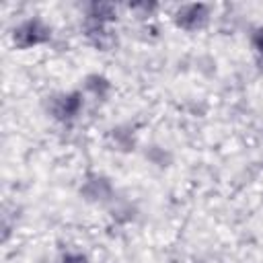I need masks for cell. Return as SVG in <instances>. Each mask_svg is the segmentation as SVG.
Masks as SVG:
<instances>
[{
  "label": "cell",
  "mask_w": 263,
  "mask_h": 263,
  "mask_svg": "<svg viewBox=\"0 0 263 263\" xmlns=\"http://www.w3.org/2000/svg\"><path fill=\"white\" fill-rule=\"evenodd\" d=\"M251 43H253V49L257 51V55L263 60V27H259V29L253 33Z\"/></svg>",
  "instance_id": "cell-11"
},
{
  "label": "cell",
  "mask_w": 263,
  "mask_h": 263,
  "mask_svg": "<svg viewBox=\"0 0 263 263\" xmlns=\"http://www.w3.org/2000/svg\"><path fill=\"white\" fill-rule=\"evenodd\" d=\"M82 86H84L82 92H84V95H90V97L97 99V101H105V99L111 95V90H113L111 80H109L105 74H101V72L86 74Z\"/></svg>",
  "instance_id": "cell-7"
},
{
  "label": "cell",
  "mask_w": 263,
  "mask_h": 263,
  "mask_svg": "<svg viewBox=\"0 0 263 263\" xmlns=\"http://www.w3.org/2000/svg\"><path fill=\"white\" fill-rule=\"evenodd\" d=\"M171 18L177 29L195 33V31H201L208 27V23L212 18V8L205 2H187V4H179L173 10Z\"/></svg>",
  "instance_id": "cell-3"
},
{
  "label": "cell",
  "mask_w": 263,
  "mask_h": 263,
  "mask_svg": "<svg viewBox=\"0 0 263 263\" xmlns=\"http://www.w3.org/2000/svg\"><path fill=\"white\" fill-rule=\"evenodd\" d=\"M127 8L132 12H136L138 16H152V12L158 10V4H154V2H136V4H127Z\"/></svg>",
  "instance_id": "cell-9"
},
{
  "label": "cell",
  "mask_w": 263,
  "mask_h": 263,
  "mask_svg": "<svg viewBox=\"0 0 263 263\" xmlns=\"http://www.w3.org/2000/svg\"><path fill=\"white\" fill-rule=\"evenodd\" d=\"M111 140H113V146L117 150H121V152H129L136 146V136H134V132L129 127H121V125L113 127L111 129Z\"/></svg>",
  "instance_id": "cell-8"
},
{
  "label": "cell",
  "mask_w": 263,
  "mask_h": 263,
  "mask_svg": "<svg viewBox=\"0 0 263 263\" xmlns=\"http://www.w3.org/2000/svg\"><path fill=\"white\" fill-rule=\"evenodd\" d=\"M119 18V6L113 2H88L84 6V21L99 25H113Z\"/></svg>",
  "instance_id": "cell-6"
},
{
  "label": "cell",
  "mask_w": 263,
  "mask_h": 263,
  "mask_svg": "<svg viewBox=\"0 0 263 263\" xmlns=\"http://www.w3.org/2000/svg\"><path fill=\"white\" fill-rule=\"evenodd\" d=\"M80 195L88 203H107L113 199L115 189L109 177L101 173H88L80 183Z\"/></svg>",
  "instance_id": "cell-4"
},
{
  "label": "cell",
  "mask_w": 263,
  "mask_h": 263,
  "mask_svg": "<svg viewBox=\"0 0 263 263\" xmlns=\"http://www.w3.org/2000/svg\"><path fill=\"white\" fill-rule=\"evenodd\" d=\"M82 31H84L86 41L99 51H109L117 43V35L113 31V27H109V25H99V23L84 21L82 23Z\"/></svg>",
  "instance_id": "cell-5"
},
{
  "label": "cell",
  "mask_w": 263,
  "mask_h": 263,
  "mask_svg": "<svg viewBox=\"0 0 263 263\" xmlns=\"http://www.w3.org/2000/svg\"><path fill=\"white\" fill-rule=\"evenodd\" d=\"M84 109V92L82 90H66L51 95L47 101V113L58 123H72L80 117Z\"/></svg>",
  "instance_id": "cell-2"
},
{
  "label": "cell",
  "mask_w": 263,
  "mask_h": 263,
  "mask_svg": "<svg viewBox=\"0 0 263 263\" xmlns=\"http://www.w3.org/2000/svg\"><path fill=\"white\" fill-rule=\"evenodd\" d=\"M51 27L41 16H27L16 23L10 31V41L16 49H33L39 45L49 43Z\"/></svg>",
  "instance_id": "cell-1"
},
{
  "label": "cell",
  "mask_w": 263,
  "mask_h": 263,
  "mask_svg": "<svg viewBox=\"0 0 263 263\" xmlns=\"http://www.w3.org/2000/svg\"><path fill=\"white\" fill-rule=\"evenodd\" d=\"M58 263H88V257L84 253H80V251H66L58 259Z\"/></svg>",
  "instance_id": "cell-10"
}]
</instances>
